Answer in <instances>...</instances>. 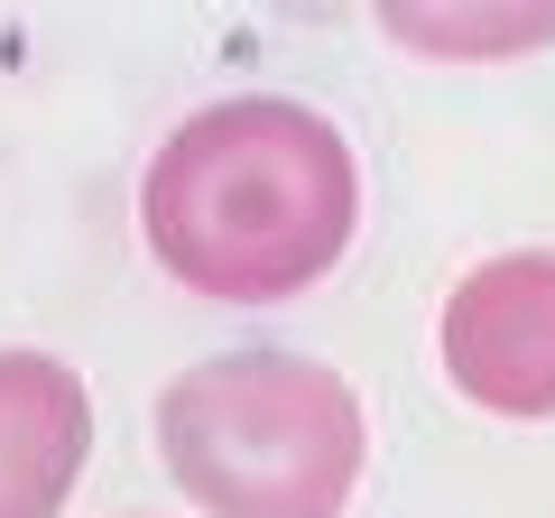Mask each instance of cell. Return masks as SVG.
I'll list each match as a JSON object with an SVG mask.
<instances>
[{"mask_svg": "<svg viewBox=\"0 0 555 518\" xmlns=\"http://www.w3.org/2000/svg\"><path fill=\"white\" fill-rule=\"evenodd\" d=\"M361 213L352 148L287 93L214 102L149 158L139 232L167 279L214 306H278L343 259Z\"/></svg>", "mask_w": 555, "mask_h": 518, "instance_id": "1", "label": "cell"}, {"mask_svg": "<svg viewBox=\"0 0 555 518\" xmlns=\"http://www.w3.org/2000/svg\"><path fill=\"white\" fill-rule=\"evenodd\" d=\"M158 454L214 518H334L361 481L371 426L352 379L306 352H222L167 379Z\"/></svg>", "mask_w": 555, "mask_h": 518, "instance_id": "2", "label": "cell"}, {"mask_svg": "<svg viewBox=\"0 0 555 518\" xmlns=\"http://www.w3.org/2000/svg\"><path fill=\"white\" fill-rule=\"evenodd\" d=\"M444 371L491 417H555V250H500L444 297Z\"/></svg>", "mask_w": 555, "mask_h": 518, "instance_id": "3", "label": "cell"}, {"mask_svg": "<svg viewBox=\"0 0 555 518\" xmlns=\"http://www.w3.org/2000/svg\"><path fill=\"white\" fill-rule=\"evenodd\" d=\"M93 454V389L56 352H0V518H56Z\"/></svg>", "mask_w": 555, "mask_h": 518, "instance_id": "4", "label": "cell"}, {"mask_svg": "<svg viewBox=\"0 0 555 518\" xmlns=\"http://www.w3.org/2000/svg\"><path fill=\"white\" fill-rule=\"evenodd\" d=\"M379 20H389V28H398L408 47H436V56H500V47H537V38H555V10H500V20H444V10L408 0V10H379Z\"/></svg>", "mask_w": 555, "mask_h": 518, "instance_id": "5", "label": "cell"}]
</instances>
